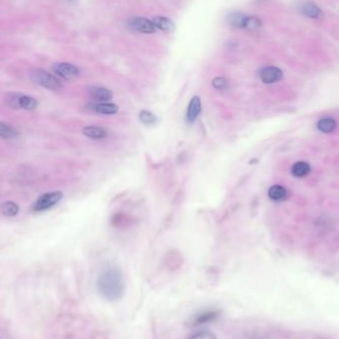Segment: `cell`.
<instances>
[{"mask_svg":"<svg viewBox=\"0 0 339 339\" xmlns=\"http://www.w3.org/2000/svg\"><path fill=\"white\" fill-rule=\"evenodd\" d=\"M125 290L123 275L118 268H108L102 272L97 280V291L108 302H117L122 298Z\"/></svg>","mask_w":339,"mask_h":339,"instance_id":"1","label":"cell"},{"mask_svg":"<svg viewBox=\"0 0 339 339\" xmlns=\"http://www.w3.org/2000/svg\"><path fill=\"white\" fill-rule=\"evenodd\" d=\"M5 103L13 109L24 110H33L38 106V101L34 97L17 92L8 93L5 97Z\"/></svg>","mask_w":339,"mask_h":339,"instance_id":"2","label":"cell"},{"mask_svg":"<svg viewBox=\"0 0 339 339\" xmlns=\"http://www.w3.org/2000/svg\"><path fill=\"white\" fill-rule=\"evenodd\" d=\"M30 77L35 84L45 88L47 90L58 91L63 88L61 81L57 77L44 69H35L31 72Z\"/></svg>","mask_w":339,"mask_h":339,"instance_id":"3","label":"cell"},{"mask_svg":"<svg viewBox=\"0 0 339 339\" xmlns=\"http://www.w3.org/2000/svg\"><path fill=\"white\" fill-rule=\"evenodd\" d=\"M63 197L64 195L62 192H52L45 194L35 202L33 205V210L36 212H40L50 209L51 207L58 204L63 199Z\"/></svg>","mask_w":339,"mask_h":339,"instance_id":"4","label":"cell"},{"mask_svg":"<svg viewBox=\"0 0 339 339\" xmlns=\"http://www.w3.org/2000/svg\"><path fill=\"white\" fill-rule=\"evenodd\" d=\"M53 69L56 74L65 81H74L80 76V69L69 63H57L53 66Z\"/></svg>","mask_w":339,"mask_h":339,"instance_id":"5","label":"cell"},{"mask_svg":"<svg viewBox=\"0 0 339 339\" xmlns=\"http://www.w3.org/2000/svg\"><path fill=\"white\" fill-rule=\"evenodd\" d=\"M128 25L131 29L144 34H152L156 32V27L152 21L142 18V17H133L128 21Z\"/></svg>","mask_w":339,"mask_h":339,"instance_id":"6","label":"cell"},{"mask_svg":"<svg viewBox=\"0 0 339 339\" xmlns=\"http://www.w3.org/2000/svg\"><path fill=\"white\" fill-rule=\"evenodd\" d=\"M220 312L214 309H210V310H204L200 312L199 314H197L195 317H193L191 324L192 326H200V325H204L206 323H210L213 320H215L217 317H219Z\"/></svg>","mask_w":339,"mask_h":339,"instance_id":"7","label":"cell"},{"mask_svg":"<svg viewBox=\"0 0 339 339\" xmlns=\"http://www.w3.org/2000/svg\"><path fill=\"white\" fill-rule=\"evenodd\" d=\"M260 79L264 84L270 85L279 82L283 78V71L277 67H266L260 70Z\"/></svg>","mask_w":339,"mask_h":339,"instance_id":"8","label":"cell"},{"mask_svg":"<svg viewBox=\"0 0 339 339\" xmlns=\"http://www.w3.org/2000/svg\"><path fill=\"white\" fill-rule=\"evenodd\" d=\"M299 11L303 15L312 19H320L323 17V13L318 5L311 1L302 3L299 6Z\"/></svg>","mask_w":339,"mask_h":339,"instance_id":"9","label":"cell"},{"mask_svg":"<svg viewBox=\"0 0 339 339\" xmlns=\"http://www.w3.org/2000/svg\"><path fill=\"white\" fill-rule=\"evenodd\" d=\"M202 111V101L199 96H194L186 110V121L190 123H193L196 121V119L199 117L200 113Z\"/></svg>","mask_w":339,"mask_h":339,"instance_id":"10","label":"cell"},{"mask_svg":"<svg viewBox=\"0 0 339 339\" xmlns=\"http://www.w3.org/2000/svg\"><path fill=\"white\" fill-rule=\"evenodd\" d=\"M90 94L94 100L100 101V102H107L111 100L113 97L112 91H109L108 89L100 88V87L91 88Z\"/></svg>","mask_w":339,"mask_h":339,"instance_id":"11","label":"cell"},{"mask_svg":"<svg viewBox=\"0 0 339 339\" xmlns=\"http://www.w3.org/2000/svg\"><path fill=\"white\" fill-rule=\"evenodd\" d=\"M91 109L94 112L105 114V115L116 114L119 110L116 104L108 103V102H99L96 104H92L91 105Z\"/></svg>","mask_w":339,"mask_h":339,"instance_id":"12","label":"cell"},{"mask_svg":"<svg viewBox=\"0 0 339 339\" xmlns=\"http://www.w3.org/2000/svg\"><path fill=\"white\" fill-rule=\"evenodd\" d=\"M83 134L91 138V139L98 140V139L105 138L107 136V132L104 128H102L100 126L91 125V126H87L83 129Z\"/></svg>","mask_w":339,"mask_h":339,"instance_id":"13","label":"cell"},{"mask_svg":"<svg viewBox=\"0 0 339 339\" xmlns=\"http://www.w3.org/2000/svg\"><path fill=\"white\" fill-rule=\"evenodd\" d=\"M153 24L156 27V29H159L163 32L166 33H171L175 29V25L172 20H170L167 17H162V16H157L153 19Z\"/></svg>","mask_w":339,"mask_h":339,"instance_id":"14","label":"cell"},{"mask_svg":"<svg viewBox=\"0 0 339 339\" xmlns=\"http://www.w3.org/2000/svg\"><path fill=\"white\" fill-rule=\"evenodd\" d=\"M19 211L18 204L13 202H5L0 205V212L6 217L15 216Z\"/></svg>","mask_w":339,"mask_h":339,"instance_id":"15","label":"cell"},{"mask_svg":"<svg viewBox=\"0 0 339 339\" xmlns=\"http://www.w3.org/2000/svg\"><path fill=\"white\" fill-rule=\"evenodd\" d=\"M247 16L241 13H232L227 17V21L232 26L238 29H244Z\"/></svg>","mask_w":339,"mask_h":339,"instance_id":"16","label":"cell"},{"mask_svg":"<svg viewBox=\"0 0 339 339\" xmlns=\"http://www.w3.org/2000/svg\"><path fill=\"white\" fill-rule=\"evenodd\" d=\"M268 196H269V198L271 199L272 201L279 202V201H282L286 198L287 191L284 186L276 184V185H273L270 187V190L268 192Z\"/></svg>","mask_w":339,"mask_h":339,"instance_id":"17","label":"cell"},{"mask_svg":"<svg viewBox=\"0 0 339 339\" xmlns=\"http://www.w3.org/2000/svg\"><path fill=\"white\" fill-rule=\"evenodd\" d=\"M311 172V167L306 162H297L295 163L292 168V173L294 177L303 178L309 175Z\"/></svg>","mask_w":339,"mask_h":339,"instance_id":"18","label":"cell"},{"mask_svg":"<svg viewBox=\"0 0 339 339\" xmlns=\"http://www.w3.org/2000/svg\"><path fill=\"white\" fill-rule=\"evenodd\" d=\"M317 128L324 133H330L336 128V121L332 118L320 119L317 123Z\"/></svg>","mask_w":339,"mask_h":339,"instance_id":"19","label":"cell"},{"mask_svg":"<svg viewBox=\"0 0 339 339\" xmlns=\"http://www.w3.org/2000/svg\"><path fill=\"white\" fill-rule=\"evenodd\" d=\"M18 136V132L12 126L0 121V137L4 139H12Z\"/></svg>","mask_w":339,"mask_h":339,"instance_id":"20","label":"cell"},{"mask_svg":"<svg viewBox=\"0 0 339 339\" xmlns=\"http://www.w3.org/2000/svg\"><path fill=\"white\" fill-rule=\"evenodd\" d=\"M139 119L142 123L146 124V125H153L156 121L157 118L156 116L148 110H142L139 113Z\"/></svg>","mask_w":339,"mask_h":339,"instance_id":"21","label":"cell"},{"mask_svg":"<svg viewBox=\"0 0 339 339\" xmlns=\"http://www.w3.org/2000/svg\"><path fill=\"white\" fill-rule=\"evenodd\" d=\"M262 26V21L255 16H247V20L245 23L244 29L249 31H256Z\"/></svg>","mask_w":339,"mask_h":339,"instance_id":"22","label":"cell"},{"mask_svg":"<svg viewBox=\"0 0 339 339\" xmlns=\"http://www.w3.org/2000/svg\"><path fill=\"white\" fill-rule=\"evenodd\" d=\"M212 86L214 89L216 90H225L228 86V83H227V80L224 79V78H215L213 79L212 81Z\"/></svg>","mask_w":339,"mask_h":339,"instance_id":"23","label":"cell"},{"mask_svg":"<svg viewBox=\"0 0 339 339\" xmlns=\"http://www.w3.org/2000/svg\"><path fill=\"white\" fill-rule=\"evenodd\" d=\"M189 339H217L216 336L210 332V331H199L197 333H195L194 335H192Z\"/></svg>","mask_w":339,"mask_h":339,"instance_id":"24","label":"cell"}]
</instances>
